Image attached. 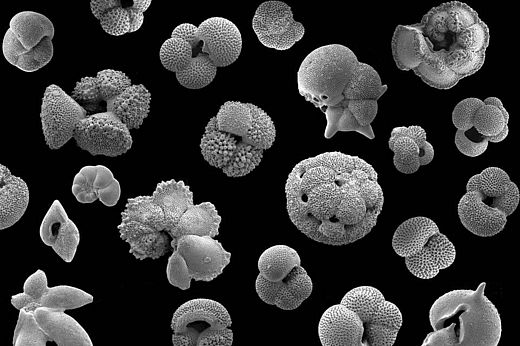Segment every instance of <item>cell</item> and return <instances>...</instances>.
Returning <instances> with one entry per match:
<instances>
[{
	"instance_id": "24",
	"label": "cell",
	"mask_w": 520,
	"mask_h": 346,
	"mask_svg": "<svg viewBox=\"0 0 520 346\" xmlns=\"http://www.w3.org/2000/svg\"><path fill=\"white\" fill-rule=\"evenodd\" d=\"M42 242L51 247L65 262L70 263L77 251L80 234L59 200H54L40 225Z\"/></svg>"
},
{
	"instance_id": "20",
	"label": "cell",
	"mask_w": 520,
	"mask_h": 346,
	"mask_svg": "<svg viewBox=\"0 0 520 346\" xmlns=\"http://www.w3.org/2000/svg\"><path fill=\"white\" fill-rule=\"evenodd\" d=\"M468 190L478 191L484 203L501 210L507 216L516 210L520 200L517 185L503 169L494 166L472 176L466 185V191Z\"/></svg>"
},
{
	"instance_id": "1",
	"label": "cell",
	"mask_w": 520,
	"mask_h": 346,
	"mask_svg": "<svg viewBox=\"0 0 520 346\" xmlns=\"http://www.w3.org/2000/svg\"><path fill=\"white\" fill-rule=\"evenodd\" d=\"M285 196L296 228L316 242L333 246L370 233L384 203L372 165L338 151L297 163L288 175Z\"/></svg>"
},
{
	"instance_id": "17",
	"label": "cell",
	"mask_w": 520,
	"mask_h": 346,
	"mask_svg": "<svg viewBox=\"0 0 520 346\" xmlns=\"http://www.w3.org/2000/svg\"><path fill=\"white\" fill-rule=\"evenodd\" d=\"M388 145L394 153L395 168L404 174L415 173L434 158V148L427 141L425 130L418 125L393 128Z\"/></svg>"
},
{
	"instance_id": "25",
	"label": "cell",
	"mask_w": 520,
	"mask_h": 346,
	"mask_svg": "<svg viewBox=\"0 0 520 346\" xmlns=\"http://www.w3.org/2000/svg\"><path fill=\"white\" fill-rule=\"evenodd\" d=\"M458 216L463 226L480 237H490L501 232L507 215L483 202L478 191L468 190L458 203Z\"/></svg>"
},
{
	"instance_id": "36",
	"label": "cell",
	"mask_w": 520,
	"mask_h": 346,
	"mask_svg": "<svg viewBox=\"0 0 520 346\" xmlns=\"http://www.w3.org/2000/svg\"><path fill=\"white\" fill-rule=\"evenodd\" d=\"M197 27L190 23H183L175 27L171 34V38H178L187 41L193 48H199L196 43L195 33Z\"/></svg>"
},
{
	"instance_id": "13",
	"label": "cell",
	"mask_w": 520,
	"mask_h": 346,
	"mask_svg": "<svg viewBox=\"0 0 520 346\" xmlns=\"http://www.w3.org/2000/svg\"><path fill=\"white\" fill-rule=\"evenodd\" d=\"M74 140L92 156L116 157L126 153L133 140L130 129L111 112L87 115L77 124Z\"/></svg>"
},
{
	"instance_id": "10",
	"label": "cell",
	"mask_w": 520,
	"mask_h": 346,
	"mask_svg": "<svg viewBox=\"0 0 520 346\" xmlns=\"http://www.w3.org/2000/svg\"><path fill=\"white\" fill-rule=\"evenodd\" d=\"M54 26L50 19L34 11H22L9 23L3 42L5 59L25 72H35L53 57Z\"/></svg>"
},
{
	"instance_id": "31",
	"label": "cell",
	"mask_w": 520,
	"mask_h": 346,
	"mask_svg": "<svg viewBox=\"0 0 520 346\" xmlns=\"http://www.w3.org/2000/svg\"><path fill=\"white\" fill-rule=\"evenodd\" d=\"M152 200L164 212L168 233L183 213L194 204L190 187L182 180L174 179L159 182L152 194Z\"/></svg>"
},
{
	"instance_id": "37",
	"label": "cell",
	"mask_w": 520,
	"mask_h": 346,
	"mask_svg": "<svg viewBox=\"0 0 520 346\" xmlns=\"http://www.w3.org/2000/svg\"><path fill=\"white\" fill-rule=\"evenodd\" d=\"M11 304L18 310L26 307L33 311L36 310L34 307V299L29 294L23 292L11 297Z\"/></svg>"
},
{
	"instance_id": "32",
	"label": "cell",
	"mask_w": 520,
	"mask_h": 346,
	"mask_svg": "<svg viewBox=\"0 0 520 346\" xmlns=\"http://www.w3.org/2000/svg\"><path fill=\"white\" fill-rule=\"evenodd\" d=\"M438 231V226L430 218L423 216L409 218L395 230L392 247L395 253L401 257L415 255Z\"/></svg>"
},
{
	"instance_id": "6",
	"label": "cell",
	"mask_w": 520,
	"mask_h": 346,
	"mask_svg": "<svg viewBox=\"0 0 520 346\" xmlns=\"http://www.w3.org/2000/svg\"><path fill=\"white\" fill-rule=\"evenodd\" d=\"M255 289L259 298L283 310L298 308L312 293V280L301 265L297 251L273 245L258 259Z\"/></svg>"
},
{
	"instance_id": "11",
	"label": "cell",
	"mask_w": 520,
	"mask_h": 346,
	"mask_svg": "<svg viewBox=\"0 0 520 346\" xmlns=\"http://www.w3.org/2000/svg\"><path fill=\"white\" fill-rule=\"evenodd\" d=\"M361 319L366 346H392L402 325L399 308L375 287L363 285L348 291L340 301Z\"/></svg>"
},
{
	"instance_id": "2",
	"label": "cell",
	"mask_w": 520,
	"mask_h": 346,
	"mask_svg": "<svg viewBox=\"0 0 520 346\" xmlns=\"http://www.w3.org/2000/svg\"><path fill=\"white\" fill-rule=\"evenodd\" d=\"M297 84L300 95L324 113L326 139L339 131L375 138L371 124L388 86L351 49L341 44L314 49L300 64Z\"/></svg>"
},
{
	"instance_id": "28",
	"label": "cell",
	"mask_w": 520,
	"mask_h": 346,
	"mask_svg": "<svg viewBox=\"0 0 520 346\" xmlns=\"http://www.w3.org/2000/svg\"><path fill=\"white\" fill-rule=\"evenodd\" d=\"M150 101L151 93L143 84H131L106 103V111L129 129H138L149 114Z\"/></svg>"
},
{
	"instance_id": "26",
	"label": "cell",
	"mask_w": 520,
	"mask_h": 346,
	"mask_svg": "<svg viewBox=\"0 0 520 346\" xmlns=\"http://www.w3.org/2000/svg\"><path fill=\"white\" fill-rule=\"evenodd\" d=\"M456 257L453 243L440 231L432 235L415 255L405 257L407 269L420 279L436 277L440 270L452 265Z\"/></svg>"
},
{
	"instance_id": "15",
	"label": "cell",
	"mask_w": 520,
	"mask_h": 346,
	"mask_svg": "<svg viewBox=\"0 0 520 346\" xmlns=\"http://www.w3.org/2000/svg\"><path fill=\"white\" fill-rule=\"evenodd\" d=\"M252 28L262 45L280 51L290 49L305 32L304 26L294 19L290 6L275 0L257 7Z\"/></svg>"
},
{
	"instance_id": "5",
	"label": "cell",
	"mask_w": 520,
	"mask_h": 346,
	"mask_svg": "<svg viewBox=\"0 0 520 346\" xmlns=\"http://www.w3.org/2000/svg\"><path fill=\"white\" fill-rule=\"evenodd\" d=\"M485 287L482 282L476 290H452L437 298L429 310L433 332L422 346H497L501 318Z\"/></svg>"
},
{
	"instance_id": "22",
	"label": "cell",
	"mask_w": 520,
	"mask_h": 346,
	"mask_svg": "<svg viewBox=\"0 0 520 346\" xmlns=\"http://www.w3.org/2000/svg\"><path fill=\"white\" fill-rule=\"evenodd\" d=\"M72 193L80 203H93L99 199L112 207L120 199L121 188L109 168L103 165H87L75 175Z\"/></svg>"
},
{
	"instance_id": "12",
	"label": "cell",
	"mask_w": 520,
	"mask_h": 346,
	"mask_svg": "<svg viewBox=\"0 0 520 346\" xmlns=\"http://www.w3.org/2000/svg\"><path fill=\"white\" fill-rule=\"evenodd\" d=\"M508 122L509 114L496 97L463 99L452 112L455 140L487 147L489 142L498 143L507 137Z\"/></svg>"
},
{
	"instance_id": "34",
	"label": "cell",
	"mask_w": 520,
	"mask_h": 346,
	"mask_svg": "<svg viewBox=\"0 0 520 346\" xmlns=\"http://www.w3.org/2000/svg\"><path fill=\"white\" fill-rule=\"evenodd\" d=\"M12 341L14 346H45L51 340L39 325L34 311L24 307L19 310Z\"/></svg>"
},
{
	"instance_id": "27",
	"label": "cell",
	"mask_w": 520,
	"mask_h": 346,
	"mask_svg": "<svg viewBox=\"0 0 520 346\" xmlns=\"http://www.w3.org/2000/svg\"><path fill=\"white\" fill-rule=\"evenodd\" d=\"M34 315L51 341L58 346H92L85 329L71 316L50 308L39 307Z\"/></svg>"
},
{
	"instance_id": "9",
	"label": "cell",
	"mask_w": 520,
	"mask_h": 346,
	"mask_svg": "<svg viewBox=\"0 0 520 346\" xmlns=\"http://www.w3.org/2000/svg\"><path fill=\"white\" fill-rule=\"evenodd\" d=\"M120 238L129 244V252L138 260H156L171 250L165 215L152 196L129 198L117 226Z\"/></svg>"
},
{
	"instance_id": "35",
	"label": "cell",
	"mask_w": 520,
	"mask_h": 346,
	"mask_svg": "<svg viewBox=\"0 0 520 346\" xmlns=\"http://www.w3.org/2000/svg\"><path fill=\"white\" fill-rule=\"evenodd\" d=\"M196 49L185 40L169 38L160 48V61L165 69L177 74L190 64Z\"/></svg>"
},
{
	"instance_id": "30",
	"label": "cell",
	"mask_w": 520,
	"mask_h": 346,
	"mask_svg": "<svg viewBox=\"0 0 520 346\" xmlns=\"http://www.w3.org/2000/svg\"><path fill=\"white\" fill-rule=\"evenodd\" d=\"M221 216L211 202L192 205L169 231L172 238L184 235L216 237L219 234Z\"/></svg>"
},
{
	"instance_id": "19",
	"label": "cell",
	"mask_w": 520,
	"mask_h": 346,
	"mask_svg": "<svg viewBox=\"0 0 520 346\" xmlns=\"http://www.w3.org/2000/svg\"><path fill=\"white\" fill-rule=\"evenodd\" d=\"M132 84L131 79L122 71L104 69L95 77H82L76 82L72 97L87 111L105 112L106 103L117 93Z\"/></svg>"
},
{
	"instance_id": "33",
	"label": "cell",
	"mask_w": 520,
	"mask_h": 346,
	"mask_svg": "<svg viewBox=\"0 0 520 346\" xmlns=\"http://www.w3.org/2000/svg\"><path fill=\"white\" fill-rule=\"evenodd\" d=\"M217 67L207 54L199 51L190 64L175 74L180 85L188 89H200L209 85L216 76Z\"/></svg>"
},
{
	"instance_id": "3",
	"label": "cell",
	"mask_w": 520,
	"mask_h": 346,
	"mask_svg": "<svg viewBox=\"0 0 520 346\" xmlns=\"http://www.w3.org/2000/svg\"><path fill=\"white\" fill-rule=\"evenodd\" d=\"M415 25L419 35L413 72L427 85L450 89L483 66L489 29L469 5L442 3Z\"/></svg>"
},
{
	"instance_id": "4",
	"label": "cell",
	"mask_w": 520,
	"mask_h": 346,
	"mask_svg": "<svg viewBox=\"0 0 520 346\" xmlns=\"http://www.w3.org/2000/svg\"><path fill=\"white\" fill-rule=\"evenodd\" d=\"M275 139L274 122L262 108L226 101L207 123L200 149L211 166L229 177H242L260 164Z\"/></svg>"
},
{
	"instance_id": "29",
	"label": "cell",
	"mask_w": 520,
	"mask_h": 346,
	"mask_svg": "<svg viewBox=\"0 0 520 346\" xmlns=\"http://www.w3.org/2000/svg\"><path fill=\"white\" fill-rule=\"evenodd\" d=\"M29 204V189L23 179L0 164V229L14 225Z\"/></svg>"
},
{
	"instance_id": "21",
	"label": "cell",
	"mask_w": 520,
	"mask_h": 346,
	"mask_svg": "<svg viewBox=\"0 0 520 346\" xmlns=\"http://www.w3.org/2000/svg\"><path fill=\"white\" fill-rule=\"evenodd\" d=\"M23 292L32 296L36 309L45 307L66 311L93 302V296L79 288L67 285L48 287L46 274L41 269L25 280Z\"/></svg>"
},
{
	"instance_id": "7",
	"label": "cell",
	"mask_w": 520,
	"mask_h": 346,
	"mask_svg": "<svg viewBox=\"0 0 520 346\" xmlns=\"http://www.w3.org/2000/svg\"><path fill=\"white\" fill-rule=\"evenodd\" d=\"M171 247L166 275L181 290L189 289L192 279L212 281L230 263L231 253L212 237L184 235L172 238Z\"/></svg>"
},
{
	"instance_id": "14",
	"label": "cell",
	"mask_w": 520,
	"mask_h": 346,
	"mask_svg": "<svg viewBox=\"0 0 520 346\" xmlns=\"http://www.w3.org/2000/svg\"><path fill=\"white\" fill-rule=\"evenodd\" d=\"M87 111L63 89L55 84L44 92L40 118L45 142L50 149L62 147L74 136L77 124Z\"/></svg>"
},
{
	"instance_id": "18",
	"label": "cell",
	"mask_w": 520,
	"mask_h": 346,
	"mask_svg": "<svg viewBox=\"0 0 520 346\" xmlns=\"http://www.w3.org/2000/svg\"><path fill=\"white\" fill-rule=\"evenodd\" d=\"M318 335L323 346H366L360 317L343 304L330 306L322 314Z\"/></svg>"
},
{
	"instance_id": "16",
	"label": "cell",
	"mask_w": 520,
	"mask_h": 346,
	"mask_svg": "<svg viewBox=\"0 0 520 346\" xmlns=\"http://www.w3.org/2000/svg\"><path fill=\"white\" fill-rule=\"evenodd\" d=\"M196 43L214 65L226 67L234 63L242 50V37L237 26L223 17H211L197 27Z\"/></svg>"
},
{
	"instance_id": "23",
	"label": "cell",
	"mask_w": 520,
	"mask_h": 346,
	"mask_svg": "<svg viewBox=\"0 0 520 346\" xmlns=\"http://www.w3.org/2000/svg\"><path fill=\"white\" fill-rule=\"evenodd\" d=\"M150 4V0H133L128 6L122 5L120 0H92L90 8L106 33L121 36L140 29L143 13Z\"/></svg>"
},
{
	"instance_id": "8",
	"label": "cell",
	"mask_w": 520,
	"mask_h": 346,
	"mask_svg": "<svg viewBox=\"0 0 520 346\" xmlns=\"http://www.w3.org/2000/svg\"><path fill=\"white\" fill-rule=\"evenodd\" d=\"M227 309L211 299L197 298L180 305L171 320L174 346H231L233 332Z\"/></svg>"
}]
</instances>
